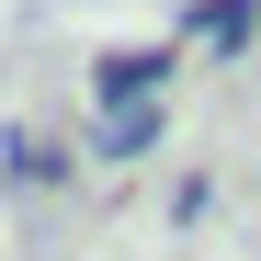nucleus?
<instances>
[{"label": "nucleus", "mask_w": 261, "mask_h": 261, "mask_svg": "<svg viewBox=\"0 0 261 261\" xmlns=\"http://www.w3.org/2000/svg\"><path fill=\"white\" fill-rule=\"evenodd\" d=\"M159 80H170V46H114L91 68V91H102V114H137V102H159Z\"/></svg>", "instance_id": "nucleus-1"}, {"label": "nucleus", "mask_w": 261, "mask_h": 261, "mask_svg": "<svg viewBox=\"0 0 261 261\" xmlns=\"http://www.w3.org/2000/svg\"><path fill=\"white\" fill-rule=\"evenodd\" d=\"M0 170H12L23 193H57V182H68V148H46L34 125H12V137H0Z\"/></svg>", "instance_id": "nucleus-2"}, {"label": "nucleus", "mask_w": 261, "mask_h": 261, "mask_svg": "<svg viewBox=\"0 0 261 261\" xmlns=\"http://www.w3.org/2000/svg\"><path fill=\"white\" fill-rule=\"evenodd\" d=\"M193 34H204L216 57H239L250 34H261V0H193Z\"/></svg>", "instance_id": "nucleus-3"}, {"label": "nucleus", "mask_w": 261, "mask_h": 261, "mask_svg": "<svg viewBox=\"0 0 261 261\" xmlns=\"http://www.w3.org/2000/svg\"><path fill=\"white\" fill-rule=\"evenodd\" d=\"M159 148V102H137V114H102L91 125V159H148Z\"/></svg>", "instance_id": "nucleus-4"}]
</instances>
